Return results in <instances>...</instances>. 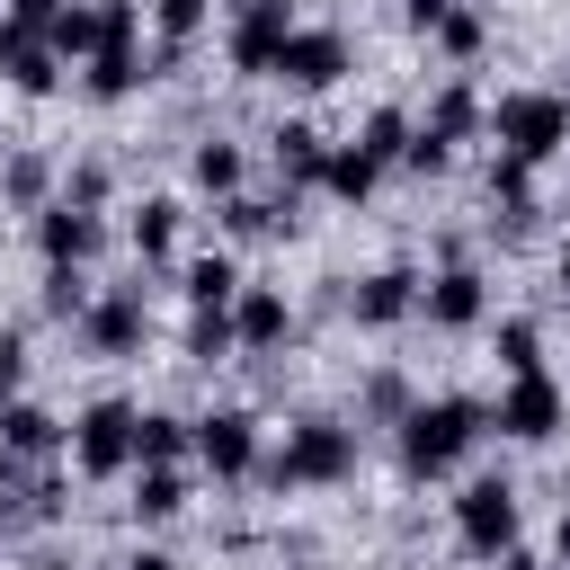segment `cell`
I'll list each match as a JSON object with an SVG mask.
<instances>
[{
	"label": "cell",
	"mask_w": 570,
	"mask_h": 570,
	"mask_svg": "<svg viewBox=\"0 0 570 570\" xmlns=\"http://www.w3.org/2000/svg\"><path fill=\"white\" fill-rule=\"evenodd\" d=\"M481 436H490V410H481V401H463V392L419 401V410H401V472H410V481H436V472H454Z\"/></svg>",
	"instance_id": "cell-1"
},
{
	"label": "cell",
	"mask_w": 570,
	"mask_h": 570,
	"mask_svg": "<svg viewBox=\"0 0 570 570\" xmlns=\"http://www.w3.org/2000/svg\"><path fill=\"white\" fill-rule=\"evenodd\" d=\"M347 472H356V428H338V419H303V428L285 436V454L267 463L276 490H330V481H347Z\"/></svg>",
	"instance_id": "cell-2"
},
{
	"label": "cell",
	"mask_w": 570,
	"mask_h": 570,
	"mask_svg": "<svg viewBox=\"0 0 570 570\" xmlns=\"http://www.w3.org/2000/svg\"><path fill=\"white\" fill-rule=\"evenodd\" d=\"M490 134H499V151H517V160H552V151L570 142V98H561V89H508V98L490 107Z\"/></svg>",
	"instance_id": "cell-3"
},
{
	"label": "cell",
	"mask_w": 570,
	"mask_h": 570,
	"mask_svg": "<svg viewBox=\"0 0 570 570\" xmlns=\"http://www.w3.org/2000/svg\"><path fill=\"white\" fill-rule=\"evenodd\" d=\"M134 401H89L80 410V428H71V463L89 472V481H116V472H134Z\"/></svg>",
	"instance_id": "cell-4"
},
{
	"label": "cell",
	"mask_w": 570,
	"mask_h": 570,
	"mask_svg": "<svg viewBox=\"0 0 570 570\" xmlns=\"http://www.w3.org/2000/svg\"><path fill=\"white\" fill-rule=\"evenodd\" d=\"M454 543L481 552V561H499V552L517 543V490H508V481H472V490L454 499Z\"/></svg>",
	"instance_id": "cell-5"
},
{
	"label": "cell",
	"mask_w": 570,
	"mask_h": 570,
	"mask_svg": "<svg viewBox=\"0 0 570 570\" xmlns=\"http://www.w3.org/2000/svg\"><path fill=\"white\" fill-rule=\"evenodd\" d=\"M285 36H294V18H285V0H240V18H232V71L240 80H267L276 71V53H285Z\"/></svg>",
	"instance_id": "cell-6"
},
{
	"label": "cell",
	"mask_w": 570,
	"mask_h": 570,
	"mask_svg": "<svg viewBox=\"0 0 570 570\" xmlns=\"http://www.w3.org/2000/svg\"><path fill=\"white\" fill-rule=\"evenodd\" d=\"M196 463H205L214 481H249V472H258V419H249V410L196 419Z\"/></svg>",
	"instance_id": "cell-7"
},
{
	"label": "cell",
	"mask_w": 570,
	"mask_h": 570,
	"mask_svg": "<svg viewBox=\"0 0 570 570\" xmlns=\"http://www.w3.org/2000/svg\"><path fill=\"white\" fill-rule=\"evenodd\" d=\"M98 240H107V223H98V205H36V249H45V267H80V258H98Z\"/></svg>",
	"instance_id": "cell-8"
},
{
	"label": "cell",
	"mask_w": 570,
	"mask_h": 570,
	"mask_svg": "<svg viewBox=\"0 0 570 570\" xmlns=\"http://www.w3.org/2000/svg\"><path fill=\"white\" fill-rule=\"evenodd\" d=\"M490 428L517 436V445H543V436L561 428V383H552V374H508V401H499Z\"/></svg>",
	"instance_id": "cell-9"
},
{
	"label": "cell",
	"mask_w": 570,
	"mask_h": 570,
	"mask_svg": "<svg viewBox=\"0 0 570 570\" xmlns=\"http://www.w3.org/2000/svg\"><path fill=\"white\" fill-rule=\"evenodd\" d=\"M338 71H347V36L338 27H294L285 53H276V80H294V89H330Z\"/></svg>",
	"instance_id": "cell-10"
},
{
	"label": "cell",
	"mask_w": 570,
	"mask_h": 570,
	"mask_svg": "<svg viewBox=\"0 0 570 570\" xmlns=\"http://www.w3.org/2000/svg\"><path fill=\"white\" fill-rule=\"evenodd\" d=\"M410 312H419V276H410V267H374V276L347 285V321H356V330H392V321H410Z\"/></svg>",
	"instance_id": "cell-11"
},
{
	"label": "cell",
	"mask_w": 570,
	"mask_h": 570,
	"mask_svg": "<svg viewBox=\"0 0 570 570\" xmlns=\"http://www.w3.org/2000/svg\"><path fill=\"white\" fill-rule=\"evenodd\" d=\"M80 338H89L98 356H142V338H151V303H142V294H107V303L80 312Z\"/></svg>",
	"instance_id": "cell-12"
},
{
	"label": "cell",
	"mask_w": 570,
	"mask_h": 570,
	"mask_svg": "<svg viewBox=\"0 0 570 570\" xmlns=\"http://www.w3.org/2000/svg\"><path fill=\"white\" fill-rule=\"evenodd\" d=\"M419 312H428L436 330H472V321L490 312V294H481V276H472V267L454 258V267H436V276L419 285Z\"/></svg>",
	"instance_id": "cell-13"
},
{
	"label": "cell",
	"mask_w": 570,
	"mask_h": 570,
	"mask_svg": "<svg viewBox=\"0 0 570 570\" xmlns=\"http://www.w3.org/2000/svg\"><path fill=\"white\" fill-rule=\"evenodd\" d=\"M53 62H62V53L45 45V27H27V18H9V27H0V80H9V89L45 98V89H53Z\"/></svg>",
	"instance_id": "cell-14"
},
{
	"label": "cell",
	"mask_w": 570,
	"mask_h": 570,
	"mask_svg": "<svg viewBox=\"0 0 570 570\" xmlns=\"http://www.w3.org/2000/svg\"><path fill=\"white\" fill-rule=\"evenodd\" d=\"M267 160H276V178H285V187H321L330 142H321L312 125H276V134H267Z\"/></svg>",
	"instance_id": "cell-15"
},
{
	"label": "cell",
	"mask_w": 570,
	"mask_h": 570,
	"mask_svg": "<svg viewBox=\"0 0 570 570\" xmlns=\"http://www.w3.org/2000/svg\"><path fill=\"white\" fill-rule=\"evenodd\" d=\"M490 205H499L508 232H534V214H543V205H534V160L499 151V160H490Z\"/></svg>",
	"instance_id": "cell-16"
},
{
	"label": "cell",
	"mask_w": 570,
	"mask_h": 570,
	"mask_svg": "<svg viewBox=\"0 0 570 570\" xmlns=\"http://www.w3.org/2000/svg\"><path fill=\"white\" fill-rule=\"evenodd\" d=\"M232 330H240V347H285L294 312H285V294H276V285H240V303H232Z\"/></svg>",
	"instance_id": "cell-17"
},
{
	"label": "cell",
	"mask_w": 570,
	"mask_h": 570,
	"mask_svg": "<svg viewBox=\"0 0 570 570\" xmlns=\"http://www.w3.org/2000/svg\"><path fill=\"white\" fill-rule=\"evenodd\" d=\"M0 445H9L18 463H45V454L62 445V419L36 410V401H9V410H0Z\"/></svg>",
	"instance_id": "cell-18"
},
{
	"label": "cell",
	"mask_w": 570,
	"mask_h": 570,
	"mask_svg": "<svg viewBox=\"0 0 570 570\" xmlns=\"http://www.w3.org/2000/svg\"><path fill=\"white\" fill-rule=\"evenodd\" d=\"M178 285H187V303H196V312H232V303H240V267H232L223 249L187 258V276H178Z\"/></svg>",
	"instance_id": "cell-19"
},
{
	"label": "cell",
	"mask_w": 570,
	"mask_h": 570,
	"mask_svg": "<svg viewBox=\"0 0 570 570\" xmlns=\"http://www.w3.org/2000/svg\"><path fill=\"white\" fill-rule=\"evenodd\" d=\"M142 80H151V71H142V53H134V45H98V53H89V98H107V107H116V98H134Z\"/></svg>",
	"instance_id": "cell-20"
},
{
	"label": "cell",
	"mask_w": 570,
	"mask_h": 570,
	"mask_svg": "<svg viewBox=\"0 0 570 570\" xmlns=\"http://www.w3.org/2000/svg\"><path fill=\"white\" fill-rule=\"evenodd\" d=\"M374 178H383V160H374L365 142H330V169H321V187H330V196L365 205V196H374Z\"/></svg>",
	"instance_id": "cell-21"
},
{
	"label": "cell",
	"mask_w": 570,
	"mask_h": 570,
	"mask_svg": "<svg viewBox=\"0 0 570 570\" xmlns=\"http://www.w3.org/2000/svg\"><path fill=\"white\" fill-rule=\"evenodd\" d=\"M178 508H187V472H178V463H142V481H134V517H142V525H169Z\"/></svg>",
	"instance_id": "cell-22"
},
{
	"label": "cell",
	"mask_w": 570,
	"mask_h": 570,
	"mask_svg": "<svg viewBox=\"0 0 570 570\" xmlns=\"http://www.w3.org/2000/svg\"><path fill=\"white\" fill-rule=\"evenodd\" d=\"M223 232H232V240H276V232H294V205H267V196H223Z\"/></svg>",
	"instance_id": "cell-23"
},
{
	"label": "cell",
	"mask_w": 570,
	"mask_h": 570,
	"mask_svg": "<svg viewBox=\"0 0 570 570\" xmlns=\"http://www.w3.org/2000/svg\"><path fill=\"white\" fill-rule=\"evenodd\" d=\"M187 445H196L187 419H169V410H142V419H134V463H178Z\"/></svg>",
	"instance_id": "cell-24"
},
{
	"label": "cell",
	"mask_w": 570,
	"mask_h": 570,
	"mask_svg": "<svg viewBox=\"0 0 570 570\" xmlns=\"http://www.w3.org/2000/svg\"><path fill=\"white\" fill-rule=\"evenodd\" d=\"M45 45H53L62 62H89V53H98V9H62V18H45Z\"/></svg>",
	"instance_id": "cell-25"
},
{
	"label": "cell",
	"mask_w": 570,
	"mask_h": 570,
	"mask_svg": "<svg viewBox=\"0 0 570 570\" xmlns=\"http://www.w3.org/2000/svg\"><path fill=\"white\" fill-rule=\"evenodd\" d=\"M410 134H419V125H410V116H401V107H374V116H365V134H356V142H365V151H374V160H383V169H392V160H410Z\"/></svg>",
	"instance_id": "cell-26"
},
{
	"label": "cell",
	"mask_w": 570,
	"mask_h": 570,
	"mask_svg": "<svg viewBox=\"0 0 570 570\" xmlns=\"http://www.w3.org/2000/svg\"><path fill=\"white\" fill-rule=\"evenodd\" d=\"M187 169H196V187H205V196H240V142H196V160H187Z\"/></svg>",
	"instance_id": "cell-27"
},
{
	"label": "cell",
	"mask_w": 570,
	"mask_h": 570,
	"mask_svg": "<svg viewBox=\"0 0 570 570\" xmlns=\"http://www.w3.org/2000/svg\"><path fill=\"white\" fill-rule=\"evenodd\" d=\"M134 249H142V258H169V249H178V205H169V196H151V205L134 214Z\"/></svg>",
	"instance_id": "cell-28"
},
{
	"label": "cell",
	"mask_w": 570,
	"mask_h": 570,
	"mask_svg": "<svg viewBox=\"0 0 570 570\" xmlns=\"http://www.w3.org/2000/svg\"><path fill=\"white\" fill-rule=\"evenodd\" d=\"M436 45H445L454 62H472V53L490 45V18H481V9H445V27H436Z\"/></svg>",
	"instance_id": "cell-29"
},
{
	"label": "cell",
	"mask_w": 570,
	"mask_h": 570,
	"mask_svg": "<svg viewBox=\"0 0 570 570\" xmlns=\"http://www.w3.org/2000/svg\"><path fill=\"white\" fill-rule=\"evenodd\" d=\"M499 365H508V374H543V338H534V321H499Z\"/></svg>",
	"instance_id": "cell-30"
},
{
	"label": "cell",
	"mask_w": 570,
	"mask_h": 570,
	"mask_svg": "<svg viewBox=\"0 0 570 570\" xmlns=\"http://www.w3.org/2000/svg\"><path fill=\"white\" fill-rule=\"evenodd\" d=\"M151 27H160V45L178 53V45H196V27H205V0H151Z\"/></svg>",
	"instance_id": "cell-31"
},
{
	"label": "cell",
	"mask_w": 570,
	"mask_h": 570,
	"mask_svg": "<svg viewBox=\"0 0 570 570\" xmlns=\"http://www.w3.org/2000/svg\"><path fill=\"white\" fill-rule=\"evenodd\" d=\"M223 347H240V330H232V312H196V330H187V356H196V365H214Z\"/></svg>",
	"instance_id": "cell-32"
},
{
	"label": "cell",
	"mask_w": 570,
	"mask_h": 570,
	"mask_svg": "<svg viewBox=\"0 0 570 570\" xmlns=\"http://www.w3.org/2000/svg\"><path fill=\"white\" fill-rule=\"evenodd\" d=\"M0 187H9V205H45V187H53V169H45V160H36V151H18V160H9V178H0Z\"/></svg>",
	"instance_id": "cell-33"
},
{
	"label": "cell",
	"mask_w": 570,
	"mask_h": 570,
	"mask_svg": "<svg viewBox=\"0 0 570 570\" xmlns=\"http://www.w3.org/2000/svg\"><path fill=\"white\" fill-rule=\"evenodd\" d=\"M45 312H53V321H80V312H89V285H80V267H53V276H45Z\"/></svg>",
	"instance_id": "cell-34"
},
{
	"label": "cell",
	"mask_w": 570,
	"mask_h": 570,
	"mask_svg": "<svg viewBox=\"0 0 570 570\" xmlns=\"http://www.w3.org/2000/svg\"><path fill=\"white\" fill-rule=\"evenodd\" d=\"M445 9H454V0H401V27H410V36H436Z\"/></svg>",
	"instance_id": "cell-35"
},
{
	"label": "cell",
	"mask_w": 570,
	"mask_h": 570,
	"mask_svg": "<svg viewBox=\"0 0 570 570\" xmlns=\"http://www.w3.org/2000/svg\"><path fill=\"white\" fill-rule=\"evenodd\" d=\"M62 196H71V205H98V196H107V169H98V160H80V169H71V187H62Z\"/></svg>",
	"instance_id": "cell-36"
},
{
	"label": "cell",
	"mask_w": 570,
	"mask_h": 570,
	"mask_svg": "<svg viewBox=\"0 0 570 570\" xmlns=\"http://www.w3.org/2000/svg\"><path fill=\"white\" fill-rule=\"evenodd\" d=\"M18 374H27V347H18V330H0V392H18Z\"/></svg>",
	"instance_id": "cell-37"
},
{
	"label": "cell",
	"mask_w": 570,
	"mask_h": 570,
	"mask_svg": "<svg viewBox=\"0 0 570 570\" xmlns=\"http://www.w3.org/2000/svg\"><path fill=\"white\" fill-rule=\"evenodd\" d=\"M71 0H9V18H27V27H45V18H62Z\"/></svg>",
	"instance_id": "cell-38"
},
{
	"label": "cell",
	"mask_w": 570,
	"mask_h": 570,
	"mask_svg": "<svg viewBox=\"0 0 570 570\" xmlns=\"http://www.w3.org/2000/svg\"><path fill=\"white\" fill-rule=\"evenodd\" d=\"M499 570H543V561H534V552H517V543H508V552H499Z\"/></svg>",
	"instance_id": "cell-39"
},
{
	"label": "cell",
	"mask_w": 570,
	"mask_h": 570,
	"mask_svg": "<svg viewBox=\"0 0 570 570\" xmlns=\"http://www.w3.org/2000/svg\"><path fill=\"white\" fill-rule=\"evenodd\" d=\"M125 570H178V561H169V552H134Z\"/></svg>",
	"instance_id": "cell-40"
},
{
	"label": "cell",
	"mask_w": 570,
	"mask_h": 570,
	"mask_svg": "<svg viewBox=\"0 0 570 570\" xmlns=\"http://www.w3.org/2000/svg\"><path fill=\"white\" fill-rule=\"evenodd\" d=\"M552 552H561V561H570V508H561V525H552Z\"/></svg>",
	"instance_id": "cell-41"
},
{
	"label": "cell",
	"mask_w": 570,
	"mask_h": 570,
	"mask_svg": "<svg viewBox=\"0 0 570 570\" xmlns=\"http://www.w3.org/2000/svg\"><path fill=\"white\" fill-rule=\"evenodd\" d=\"M561 285H570V249H561Z\"/></svg>",
	"instance_id": "cell-42"
},
{
	"label": "cell",
	"mask_w": 570,
	"mask_h": 570,
	"mask_svg": "<svg viewBox=\"0 0 570 570\" xmlns=\"http://www.w3.org/2000/svg\"><path fill=\"white\" fill-rule=\"evenodd\" d=\"M45 570H71V561H45Z\"/></svg>",
	"instance_id": "cell-43"
},
{
	"label": "cell",
	"mask_w": 570,
	"mask_h": 570,
	"mask_svg": "<svg viewBox=\"0 0 570 570\" xmlns=\"http://www.w3.org/2000/svg\"><path fill=\"white\" fill-rule=\"evenodd\" d=\"M0 410H9V392H0Z\"/></svg>",
	"instance_id": "cell-44"
},
{
	"label": "cell",
	"mask_w": 570,
	"mask_h": 570,
	"mask_svg": "<svg viewBox=\"0 0 570 570\" xmlns=\"http://www.w3.org/2000/svg\"><path fill=\"white\" fill-rule=\"evenodd\" d=\"M561 98H570V89H561Z\"/></svg>",
	"instance_id": "cell-45"
}]
</instances>
